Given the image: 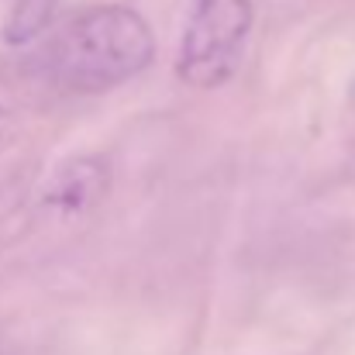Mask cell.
<instances>
[{"instance_id": "1", "label": "cell", "mask_w": 355, "mask_h": 355, "mask_svg": "<svg viewBox=\"0 0 355 355\" xmlns=\"http://www.w3.org/2000/svg\"><path fill=\"white\" fill-rule=\"evenodd\" d=\"M155 55L145 17L124 3H94L59 21L38 45V73L73 94H101L148 69Z\"/></svg>"}, {"instance_id": "2", "label": "cell", "mask_w": 355, "mask_h": 355, "mask_svg": "<svg viewBox=\"0 0 355 355\" xmlns=\"http://www.w3.org/2000/svg\"><path fill=\"white\" fill-rule=\"evenodd\" d=\"M248 28H252L248 0H197L183 31L176 73L200 90L228 83L241 62Z\"/></svg>"}, {"instance_id": "3", "label": "cell", "mask_w": 355, "mask_h": 355, "mask_svg": "<svg viewBox=\"0 0 355 355\" xmlns=\"http://www.w3.org/2000/svg\"><path fill=\"white\" fill-rule=\"evenodd\" d=\"M104 190V180H101V169L90 166V162H76L73 169H66L55 183V190L49 193L52 204H62V207H80L87 200H97Z\"/></svg>"}, {"instance_id": "4", "label": "cell", "mask_w": 355, "mask_h": 355, "mask_svg": "<svg viewBox=\"0 0 355 355\" xmlns=\"http://www.w3.org/2000/svg\"><path fill=\"white\" fill-rule=\"evenodd\" d=\"M52 7H55V0H17V7H14V14H10V24H7V38H10V42H28V38H35V35L49 24Z\"/></svg>"}]
</instances>
